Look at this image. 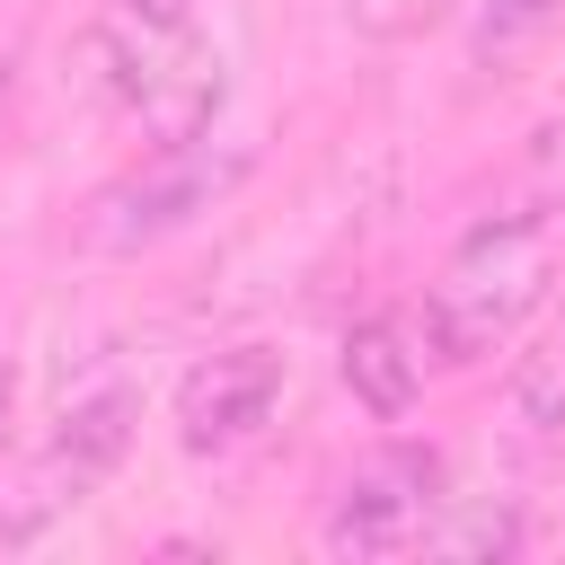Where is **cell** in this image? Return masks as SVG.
<instances>
[{
	"mask_svg": "<svg viewBox=\"0 0 565 565\" xmlns=\"http://www.w3.org/2000/svg\"><path fill=\"white\" fill-rule=\"evenodd\" d=\"M132 9V26H150V35H177L185 18H194V0H124Z\"/></svg>",
	"mask_w": 565,
	"mask_h": 565,
	"instance_id": "cell-13",
	"label": "cell"
},
{
	"mask_svg": "<svg viewBox=\"0 0 565 565\" xmlns=\"http://www.w3.org/2000/svg\"><path fill=\"white\" fill-rule=\"evenodd\" d=\"M256 150L247 141H221V132H185V141H159L141 168H124L97 203H88V238L132 256V247H159L177 230H194L212 203H230L247 185Z\"/></svg>",
	"mask_w": 565,
	"mask_h": 565,
	"instance_id": "cell-2",
	"label": "cell"
},
{
	"mask_svg": "<svg viewBox=\"0 0 565 565\" xmlns=\"http://www.w3.org/2000/svg\"><path fill=\"white\" fill-rule=\"evenodd\" d=\"M556 9H565V0H477V26H468L477 71H486V79H512V71L530 62V44L556 26Z\"/></svg>",
	"mask_w": 565,
	"mask_h": 565,
	"instance_id": "cell-8",
	"label": "cell"
},
{
	"mask_svg": "<svg viewBox=\"0 0 565 565\" xmlns=\"http://www.w3.org/2000/svg\"><path fill=\"white\" fill-rule=\"evenodd\" d=\"M433 512H441V450L433 441H380L335 477L318 539L335 556H406V547H424Z\"/></svg>",
	"mask_w": 565,
	"mask_h": 565,
	"instance_id": "cell-3",
	"label": "cell"
},
{
	"mask_svg": "<svg viewBox=\"0 0 565 565\" xmlns=\"http://www.w3.org/2000/svg\"><path fill=\"white\" fill-rule=\"evenodd\" d=\"M512 424L530 441H556L565 433V327H547L521 362H512Z\"/></svg>",
	"mask_w": 565,
	"mask_h": 565,
	"instance_id": "cell-9",
	"label": "cell"
},
{
	"mask_svg": "<svg viewBox=\"0 0 565 565\" xmlns=\"http://www.w3.org/2000/svg\"><path fill=\"white\" fill-rule=\"evenodd\" d=\"M132 424H141V397L124 388V380H97L88 397H71L62 406V433H53V477L79 494V486H97V477H115V459L132 450Z\"/></svg>",
	"mask_w": 565,
	"mask_h": 565,
	"instance_id": "cell-7",
	"label": "cell"
},
{
	"mask_svg": "<svg viewBox=\"0 0 565 565\" xmlns=\"http://www.w3.org/2000/svg\"><path fill=\"white\" fill-rule=\"evenodd\" d=\"M344 26L371 35V44H406L433 26V0H344Z\"/></svg>",
	"mask_w": 565,
	"mask_h": 565,
	"instance_id": "cell-11",
	"label": "cell"
},
{
	"mask_svg": "<svg viewBox=\"0 0 565 565\" xmlns=\"http://www.w3.org/2000/svg\"><path fill=\"white\" fill-rule=\"evenodd\" d=\"M335 371H344L353 406H371L380 424H397L415 406V388H424V335H415V318H397V309L353 318L344 344H335Z\"/></svg>",
	"mask_w": 565,
	"mask_h": 565,
	"instance_id": "cell-6",
	"label": "cell"
},
{
	"mask_svg": "<svg viewBox=\"0 0 565 565\" xmlns=\"http://www.w3.org/2000/svg\"><path fill=\"white\" fill-rule=\"evenodd\" d=\"M124 97L141 106V124L159 141L212 132V115H221V53H194L185 26L168 35V53H150V26H141V71L124 79Z\"/></svg>",
	"mask_w": 565,
	"mask_h": 565,
	"instance_id": "cell-5",
	"label": "cell"
},
{
	"mask_svg": "<svg viewBox=\"0 0 565 565\" xmlns=\"http://www.w3.org/2000/svg\"><path fill=\"white\" fill-rule=\"evenodd\" d=\"M274 406H282V353L274 344H230V353H212V362L185 371V388H177V441L194 459H230V450H247L274 424Z\"/></svg>",
	"mask_w": 565,
	"mask_h": 565,
	"instance_id": "cell-4",
	"label": "cell"
},
{
	"mask_svg": "<svg viewBox=\"0 0 565 565\" xmlns=\"http://www.w3.org/2000/svg\"><path fill=\"white\" fill-rule=\"evenodd\" d=\"M441 556H512L521 547V521L512 512H468V521H450V530H424Z\"/></svg>",
	"mask_w": 565,
	"mask_h": 565,
	"instance_id": "cell-10",
	"label": "cell"
},
{
	"mask_svg": "<svg viewBox=\"0 0 565 565\" xmlns=\"http://www.w3.org/2000/svg\"><path fill=\"white\" fill-rule=\"evenodd\" d=\"M530 168H539V194H530V212L565 203V124H547V132L530 141Z\"/></svg>",
	"mask_w": 565,
	"mask_h": 565,
	"instance_id": "cell-12",
	"label": "cell"
},
{
	"mask_svg": "<svg viewBox=\"0 0 565 565\" xmlns=\"http://www.w3.org/2000/svg\"><path fill=\"white\" fill-rule=\"evenodd\" d=\"M547 282H556L547 221H539L530 203H521V212H494V221H477V230L450 247V265L433 274L415 335H424V353H433L441 371H477L486 353H503V344L547 309Z\"/></svg>",
	"mask_w": 565,
	"mask_h": 565,
	"instance_id": "cell-1",
	"label": "cell"
}]
</instances>
